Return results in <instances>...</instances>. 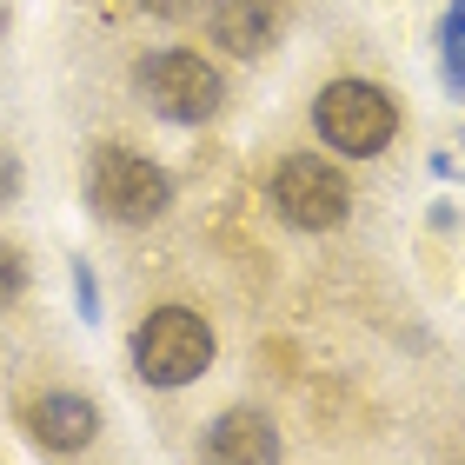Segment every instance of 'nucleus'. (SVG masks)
I'll list each match as a JSON object with an SVG mask.
<instances>
[{"instance_id": "nucleus-1", "label": "nucleus", "mask_w": 465, "mask_h": 465, "mask_svg": "<svg viewBox=\"0 0 465 465\" xmlns=\"http://www.w3.org/2000/svg\"><path fill=\"white\" fill-rule=\"evenodd\" d=\"M134 366L146 386H193L213 366V326L193 306H160L146 312V326L134 332Z\"/></svg>"}, {"instance_id": "nucleus-2", "label": "nucleus", "mask_w": 465, "mask_h": 465, "mask_svg": "<svg viewBox=\"0 0 465 465\" xmlns=\"http://www.w3.org/2000/svg\"><path fill=\"white\" fill-rule=\"evenodd\" d=\"M312 126H320V140L332 153L366 160L399 134V107H392L386 87H372V80H332V87L312 100Z\"/></svg>"}, {"instance_id": "nucleus-3", "label": "nucleus", "mask_w": 465, "mask_h": 465, "mask_svg": "<svg viewBox=\"0 0 465 465\" xmlns=\"http://www.w3.org/2000/svg\"><path fill=\"white\" fill-rule=\"evenodd\" d=\"M87 193H94V206H100L114 226H146V220L166 213L173 180H166L153 160L126 153V146H100V153L87 160Z\"/></svg>"}, {"instance_id": "nucleus-4", "label": "nucleus", "mask_w": 465, "mask_h": 465, "mask_svg": "<svg viewBox=\"0 0 465 465\" xmlns=\"http://www.w3.org/2000/svg\"><path fill=\"white\" fill-rule=\"evenodd\" d=\"M140 94L153 100L166 120H213L220 100H226V80L213 74V60L186 54V47H166V54H146L140 60Z\"/></svg>"}, {"instance_id": "nucleus-5", "label": "nucleus", "mask_w": 465, "mask_h": 465, "mask_svg": "<svg viewBox=\"0 0 465 465\" xmlns=\"http://www.w3.org/2000/svg\"><path fill=\"white\" fill-rule=\"evenodd\" d=\"M272 206L292 220V226H306V232H326V226H340L346 220V173L340 166H326L320 153H292L280 160V173H272Z\"/></svg>"}, {"instance_id": "nucleus-6", "label": "nucleus", "mask_w": 465, "mask_h": 465, "mask_svg": "<svg viewBox=\"0 0 465 465\" xmlns=\"http://www.w3.org/2000/svg\"><path fill=\"white\" fill-rule=\"evenodd\" d=\"M286 20H292V0H213V40L240 60L266 54L286 34Z\"/></svg>"}, {"instance_id": "nucleus-7", "label": "nucleus", "mask_w": 465, "mask_h": 465, "mask_svg": "<svg viewBox=\"0 0 465 465\" xmlns=\"http://www.w3.org/2000/svg\"><path fill=\"white\" fill-rule=\"evenodd\" d=\"M20 426H27L34 446H47V452H80L100 432V412H94V399H80V392H40V399H27Z\"/></svg>"}, {"instance_id": "nucleus-8", "label": "nucleus", "mask_w": 465, "mask_h": 465, "mask_svg": "<svg viewBox=\"0 0 465 465\" xmlns=\"http://www.w3.org/2000/svg\"><path fill=\"white\" fill-rule=\"evenodd\" d=\"M206 452H213V459H232V465H240V459L266 465V459H280V432H272L260 412L240 406V412H220V419H213V439H206Z\"/></svg>"}, {"instance_id": "nucleus-9", "label": "nucleus", "mask_w": 465, "mask_h": 465, "mask_svg": "<svg viewBox=\"0 0 465 465\" xmlns=\"http://www.w3.org/2000/svg\"><path fill=\"white\" fill-rule=\"evenodd\" d=\"M439 47H446V87L465 94V0L446 7V34H439Z\"/></svg>"}, {"instance_id": "nucleus-10", "label": "nucleus", "mask_w": 465, "mask_h": 465, "mask_svg": "<svg viewBox=\"0 0 465 465\" xmlns=\"http://www.w3.org/2000/svg\"><path fill=\"white\" fill-rule=\"evenodd\" d=\"M20 292H27V260L14 246H0V306H20Z\"/></svg>"}, {"instance_id": "nucleus-11", "label": "nucleus", "mask_w": 465, "mask_h": 465, "mask_svg": "<svg viewBox=\"0 0 465 465\" xmlns=\"http://www.w3.org/2000/svg\"><path fill=\"white\" fill-rule=\"evenodd\" d=\"M74 300H80V320H100V286L87 266H74Z\"/></svg>"}, {"instance_id": "nucleus-12", "label": "nucleus", "mask_w": 465, "mask_h": 465, "mask_svg": "<svg viewBox=\"0 0 465 465\" xmlns=\"http://www.w3.org/2000/svg\"><path fill=\"white\" fill-rule=\"evenodd\" d=\"M140 7H146V14H160V20H186V14L200 7V0H140Z\"/></svg>"}, {"instance_id": "nucleus-13", "label": "nucleus", "mask_w": 465, "mask_h": 465, "mask_svg": "<svg viewBox=\"0 0 465 465\" xmlns=\"http://www.w3.org/2000/svg\"><path fill=\"white\" fill-rule=\"evenodd\" d=\"M14 186H20V166H14V153H0V206L14 200Z\"/></svg>"}, {"instance_id": "nucleus-14", "label": "nucleus", "mask_w": 465, "mask_h": 465, "mask_svg": "<svg viewBox=\"0 0 465 465\" xmlns=\"http://www.w3.org/2000/svg\"><path fill=\"white\" fill-rule=\"evenodd\" d=\"M0 27H7V7H0Z\"/></svg>"}, {"instance_id": "nucleus-15", "label": "nucleus", "mask_w": 465, "mask_h": 465, "mask_svg": "<svg viewBox=\"0 0 465 465\" xmlns=\"http://www.w3.org/2000/svg\"><path fill=\"white\" fill-rule=\"evenodd\" d=\"M459 146H465V140H459Z\"/></svg>"}]
</instances>
